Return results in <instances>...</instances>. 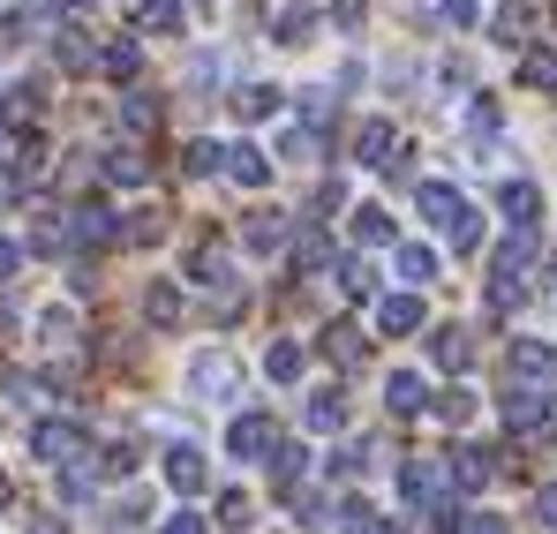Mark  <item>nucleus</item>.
Listing matches in <instances>:
<instances>
[{"label":"nucleus","mask_w":557,"mask_h":534,"mask_svg":"<svg viewBox=\"0 0 557 534\" xmlns=\"http://www.w3.org/2000/svg\"><path fill=\"white\" fill-rule=\"evenodd\" d=\"M414 203H422V219H430V226H445V234H453V249H474V241H482V226H474V211L460 203V188H453V181H414Z\"/></svg>","instance_id":"f257e3e1"},{"label":"nucleus","mask_w":557,"mask_h":534,"mask_svg":"<svg viewBox=\"0 0 557 534\" xmlns=\"http://www.w3.org/2000/svg\"><path fill=\"white\" fill-rule=\"evenodd\" d=\"M30 445H38L46 467H69V474H84V467H91V437H84L76 422H38V430H30Z\"/></svg>","instance_id":"f03ea898"},{"label":"nucleus","mask_w":557,"mask_h":534,"mask_svg":"<svg viewBox=\"0 0 557 534\" xmlns=\"http://www.w3.org/2000/svg\"><path fill=\"white\" fill-rule=\"evenodd\" d=\"M226 451H234V459H278V422L272 414H234Z\"/></svg>","instance_id":"7ed1b4c3"},{"label":"nucleus","mask_w":557,"mask_h":534,"mask_svg":"<svg viewBox=\"0 0 557 534\" xmlns=\"http://www.w3.org/2000/svg\"><path fill=\"white\" fill-rule=\"evenodd\" d=\"M188 392H196V399H234V392H242V369L226 355H196L188 361Z\"/></svg>","instance_id":"20e7f679"},{"label":"nucleus","mask_w":557,"mask_h":534,"mask_svg":"<svg viewBox=\"0 0 557 534\" xmlns=\"http://www.w3.org/2000/svg\"><path fill=\"white\" fill-rule=\"evenodd\" d=\"M166 489H174V497H203V489H211V467H203L196 445H166Z\"/></svg>","instance_id":"39448f33"},{"label":"nucleus","mask_w":557,"mask_h":534,"mask_svg":"<svg viewBox=\"0 0 557 534\" xmlns=\"http://www.w3.org/2000/svg\"><path fill=\"white\" fill-rule=\"evenodd\" d=\"M301 430H309V437H339V430H347V392H339V384L309 392V407H301Z\"/></svg>","instance_id":"423d86ee"},{"label":"nucleus","mask_w":557,"mask_h":534,"mask_svg":"<svg viewBox=\"0 0 557 534\" xmlns=\"http://www.w3.org/2000/svg\"><path fill=\"white\" fill-rule=\"evenodd\" d=\"M399 489H407V505H422V512H445V489H453V482H445V467H437V459H414V467L399 474Z\"/></svg>","instance_id":"0eeeda50"},{"label":"nucleus","mask_w":557,"mask_h":534,"mask_svg":"<svg viewBox=\"0 0 557 534\" xmlns=\"http://www.w3.org/2000/svg\"><path fill=\"white\" fill-rule=\"evenodd\" d=\"M535 249H543V234H535V226H512V234L497 241V257H490V278H520V271L535 264Z\"/></svg>","instance_id":"6e6552de"},{"label":"nucleus","mask_w":557,"mask_h":534,"mask_svg":"<svg viewBox=\"0 0 557 534\" xmlns=\"http://www.w3.org/2000/svg\"><path fill=\"white\" fill-rule=\"evenodd\" d=\"M242 249H257V257H272V249H286V211H272V203H257V211L242 219Z\"/></svg>","instance_id":"1a4fd4ad"},{"label":"nucleus","mask_w":557,"mask_h":534,"mask_svg":"<svg viewBox=\"0 0 557 534\" xmlns=\"http://www.w3.org/2000/svg\"><path fill=\"white\" fill-rule=\"evenodd\" d=\"M188 278H196V286H226V278H234L226 241H196V249H188Z\"/></svg>","instance_id":"9d476101"},{"label":"nucleus","mask_w":557,"mask_h":534,"mask_svg":"<svg viewBox=\"0 0 557 534\" xmlns=\"http://www.w3.org/2000/svg\"><path fill=\"white\" fill-rule=\"evenodd\" d=\"M384 407H392V414H422V407H430V384H422L414 369H392V376H384Z\"/></svg>","instance_id":"9b49d317"},{"label":"nucleus","mask_w":557,"mask_h":534,"mask_svg":"<svg viewBox=\"0 0 557 534\" xmlns=\"http://www.w3.org/2000/svg\"><path fill=\"white\" fill-rule=\"evenodd\" d=\"M490 474H497V451H474V445H460V451H453V467H445L453 489H482Z\"/></svg>","instance_id":"f8f14e48"},{"label":"nucleus","mask_w":557,"mask_h":534,"mask_svg":"<svg viewBox=\"0 0 557 534\" xmlns=\"http://www.w3.org/2000/svg\"><path fill=\"white\" fill-rule=\"evenodd\" d=\"M430 361H437V369H453V376H460L467 361H474V339H467L460 324H437V332H430Z\"/></svg>","instance_id":"ddd939ff"},{"label":"nucleus","mask_w":557,"mask_h":534,"mask_svg":"<svg viewBox=\"0 0 557 534\" xmlns=\"http://www.w3.org/2000/svg\"><path fill=\"white\" fill-rule=\"evenodd\" d=\"M512 376H528V384H557V347L520 339V347H512Z\"/></svg>","instance_id":"4468645a"},{"label":"nucleus","mask_w":557,"mask_h":534,"mask_svg":"<svg viewBox=\"0 0 557 534\" xmlns=\"http://www.w3.org/2000/svg\"><path fill=\"white\" fill-rule=\"evenodd\" d=\"M219 166L242 181V188H264V181H272V159H264L257 144H234V151H219Z\"/></svg>","instance_id":"2eb2a0df"},{"label":"nucleus","mask_w":557,"mask_h":534,"mask_svg":"<svg viewBox=\"0 0 557 534\" xmlns=\"http://www.w3.org/2000/svg\"><path fill=\"white\" fill-rule=\"evenodd\" d=\"M392 151H399L392 121H362V128H355V159H362V166H392Z\"/></svg>","instance_id":"dca6fc26"},{"label":"nucleus","mask_w":557,"mask_h":534,"mask_svg":"<svg viewBox=\"0 0 557 534\" xmlns=\"http://www.w3.org/2000/svg\"><path fill=\"white\" fill-rule=\"evenodd\" d=\"M414 324H422V294H384V301H376V332L399 339V332H414Z\"/></svg>","instance_id":"f3484780"},{"label":"nucleus","mask_w":557,"mask_h":534,"mask_svg":"<svg viewBox=\"0 0 557 534\" xmlns=\"http://www.w3.org/2000/svg\"><path fill=\"white\" fill-rule=\"evenodd\" d=\"M392 264H399L407 286H430V278H437V249H430V241H399V249H392Z\"/></svg>","instance_id":"a211bd4d"},{"label":"nucleus","mask_w":557,"mask_h":534,"mask_svg":"<svg viewBox=\"0 0 557 534\" xmlns=\"http://www.w3.org/2000/svg\"><path fill=\"white\" fill-rule=\"evenodd\" d=\"M317 23H324L317 8H278V15H272V38H278V46H309V38H317Z\"/></svg>","instance_id":"6ab92c4d"},{"label":"nucleus","mask_w":557,"mask_h":534,"mask_svg":"<svg viewBox=\"0 0 557 534\" xmlns=\"http://www.w3.org/2000/svg\"><path fill=\"white\" fill-rule=\"evenodd\" d=\"M497 203H505V219H512V226H535V211H543L535 181H505V188H497Z\"/></svg>","instance_id":"aec40b11"},{"label":"nucleus","mask_w":557,"mask_h":534,"mask_svg":"<svg viewBox=\"0 0 557 534\" xmlns=\"http://www.w3.org/2000/svg\"><path fill=\"white\" fill-rule=\"evenodd\" d=\"M550 422V399H535V392H505V430H543Z\"/></svg>","instance_id":"412c9836"},{"label":"nucleus","mask_w":557,"mask_h":534,"mask_svg":"<svg viewBox=\"0 0 557 534\" xmlns=\"http://www.w3.org/2000/svg\"><path fill=\"white\" fill-rule=\"evenodd\" d=\"M278 98H286V90H272V84H242L234 98H226V105H234L242 121H272V113H278Z\"/></svg>","instance_id":"4be33fe9"},{"label":"nucleus","mask_w":557,"mask_h":534,"mask_svg":"<svg viewBox=\"0 0 557 534\" xmlns=\"http://www.w3.org/2000/svg\"><path fill=\"white\" fill-rule=\"evenodd\" d=\"M53 61H61V69H91L98 53H91V38H84L76 23H61V30H53Z\"/></svg>","instance_id":"5701e85b"},{"label":"nucleus","mask_w":557,"mask_h":534,"mask_svg":"<svg viewBox=\"0 0 557 534\" xmlns=\"http://www.w3.org/2000/svg\"><path fill=\"white\" fill-rule=\"evenodd\" d=\"M136 8H144V23H151V30L182 38V23H188V0H136Z\"/></svg>","instance_id":"b1692460"},{"label":"nucleus","mask_w":557,"mask_h":534,"mask_svg":"<svg viewBox=\"0 0 557 534\" xmlns=\"http://www.w3.org/2000/svg\"><path fill=\"white\" fill-rule=\"evenodd\" d=\"M144 316H151V324H182V286H166V278H159V286L144 294Z\"/></svg>","instance_id":"393cba45"},{"label":"nucleus","mask_w":557,"mask_h":534,"mask_svg":"<svg viewBox=\"0 0 557 534\" xmlns=\"http://www.w3.org/2000/svg\"><path fill=\"white\" fill-rule=\"evenodd\" d=\"M430 414H437V422H453V430H460L467 414H474V392H460V384H453V392H430Z\"/></svg>","instance_id":"a878e982"},{"label":"nucleus","mask_w":557,"mask_h":534,"mask_svg":"<svg viewBox=\"0 0 557 534\" xmlns=\"http://www.w3.org/2000/svg\"><path fill=\"white\" fill-rule=\"evenodd\" d=\"M520 84H535V90H557V53H550V46H535V53L520 61Z\"/></svg>","instance_id":"bb28decb"},{"label":"nucleus","mask_w":557,"mask_h":534,"mask_svg":"<svg viewBox=\"0 0 557 534\" xmlns=\"http://www.w3.org/2000/svg\"><path fill=\"white\" fill-rule=\"evenodd\" d=\"M339 286H347L355 301H370V294H376V264H370V257H347V264H339Z\"/></svg>","instance_id":"cd10ccee"},{"label":"nucleus","mask_w":557,"mask_h":534,"mask_svg":"<svg viewBox=\"0 0 557 534\" xmlns=\"http://www.w3.org/2000/svg\"><path fill=\"white\" fill-rule=\"evenodd\" d=\"M264 376H272V384H294V376H301V347H294V339H278L272 355H264Z\"/></svg>","instance_id":"c85d7f7f"},{"label":"nucleus","mask_w":557,"mask_h":534,"mask_svg":"<svg viewBox=\"0 0 557 534\" xmlns=\"http://www.w3.org/2000/svg\"><path fill=\"white\" fill-rule=\"evenodd\" d=\"M355 241H392V211H376V203H362V211H355Z\"/></svg>","instance_id":"c756f323"},{"label":"nucleus","mask_w":557,"mask_h":534,"mask_svg":"<svg viewBox=\"0 0 557 534\" xmlns=\"http://www.w3.org/2000/svg\"><path fill=\"white\" fill-rule=\"evenodd\" d=\"M324 355L339 361V369H355V361H362V339H355L347 324H332V332H324Z\"/></svg>","instance_id":"7c9ffc66"},{"label":"nucleus","mask_w":557,"mask_h":534,"mask_svg":"<svg viewBox=\"0 0 557 534\" xmlns=\"http://www.w3.org/2000/svg\"><path fill=\"white\" fill-rule=\"evenodd\" d=\"M182 174H219V144H182Z\"/></svg>","instance_id":"2f4dec72"},{"label":"nucleus","mask_w":557,"mask_h":534,"mask_svg":"<svg viewBox=\"0 0 557 534\" xmlns=\"http://www.w3.org/2000/svg\"><path fill=\"white\" fill-rule=\"evenodd\" d=\"M98 69H106V76H136V46H128V38H113V46L98 53Z\"/></svg>","instance_id":"473e14b6"},{"label":"nucleus","mask_w":557,"mask_h":534,"mask_svg":"<svg viewBox=\"0 0 557 534\" xmlns=\"http://www.w3.org/2000/svg\"><path fill=\"white\" fill-rule=\"evenodd\" d=\"M520 301H528V286H520V278H490V309H497V316H512Z\"/></svg>","instance_id":"72a5a7b5"},{"label":"nucleus","mask_w":557,"mask_h":534,"mask_svg":"<svg viewBox=\"0 0 557 534\" xmlns=\"http://www.w3.org/2000/svg\"><path fill=\"white\" fill-rule=\"evenodd\" d=\"M301 121H309V136H317V128L332 121V90H324V84H317V90H301Z\"/></svg>","instance_id":"f704fd0d"},{"label":"nucleus","mask_w":557,"mask_h":534,"mask_svg":"<svg viewBox=\"0 0 557 534\" xmlns=\"http://www.w3.org/2000/svg\"><path fill=\"white\" fill-rule=\"evenodd\" d=\"M294 264H301V271H324V264H332L324 234H301V241H294Z\"/></svg>","instance_id":"c9c22d12"},{"label":"nucleus","mask_w":557,"mask_h":534,"mask_svg":"<svg viewBox=\"0 0 557 534\" xmlns=\"http://www.w3.org/2000/svg\"><path fill=\"white\" fill-rule=\"evenodd\" d=\"M106 181L136 188V181H144V159H136V151H113V159H106Z\"/></svg>","instance_id":"e433bc0d"},{"label":"nucleus","mask_w":557,"mask_h":534,"mask_svg":"<svg viewBox=\"0 0 557 534\" xmlns=\"http://www.w3.org/2000/svg\"><path fill=\"white\" fill-rule=\"evenodd\" d=\"M38 332H46L53 347H61V339H76V309H46V316H38Z\"/></svg>","instance_id":"4c0bfd02"},{"label":"nucleus","mask_w":557,"mask_h":534,"mask_svg":"<svg viewBox=\"0 0 557 534\" xmlns=\"http://www.w3.org/2000/svg\"><path fill=\"white\" fill-rule=\"evenodd\" d=\"M38 98H46L38 84H15V90H8V105H15V121H38Z\"/></svg>","instance_id":"58836bf2"},{"label":"nucleus","mask_w":557,"mask_h":534,"mask_svg":"<svg viewBox=\"0 0 557 534\" xmlns=\"http://www.w3.org/2000/svg\"><path fill=\"white\" fill-rule=\"evenodd\" d=\"M121 113H128V128H151V121H159V105H151L144 90H128V105H121Z\"/></svg>","instance_id":"ea45409f"},{"label":"nucleus","mask_w":557,"mask_h":534,"mask_svg":"<svg viewBox=\"0 0 557 534\" xmlns=\"http://www.w3.org/2000/svg\"><path fill=\"white\" fill-rule=\"evenodd\" d=\"M219 520L242 534V527H249V497H242V489H234V497H219Z\"/></svg>","instance_id":"a19ab883"},{"label":"nucleus","mask_w":557,"mask_h":534,"mask_svg":"<svg viewBox=\"0 0 557 534\" xmlns=\"http://www.w3.org/2000/svg\"><path fill=\"white\" fill-rule=\"evenodd\" d=\"M467 128H474V136H490V128H497V105H490V98H474V105H467Z\"/></svg>","instance_id":"79ce46f5"},{"label":"nucleus","mask_w":557,"mask_h":534,"mask_svg":"<svg viewBox=\"0 0 557 534\" xmlns=\"http://www.w3.org/2000/svg\"><path fill=\"white\" fill-rule=\"evenodd\" d=\"M535 520L557 534V482H543V489H535Z\"/></svg>","instance_id":"37998d69"},{"label":"nucleus","mask_w":557,"mask_h":534,"mask_svg":"<svg viewBox=\"0 0 557 534\" xmlns=\"http://www.w3.org/2000/svg\"><path fill=\"white\" fill-rule=\"evenodd\" d=\"M188 84H196V90L219 84V53H196V61H188Z\"/></svg>","instance_id":"c03bdc74"},{"label":"nucleus","mask_w":557,"mask_h":534,"mask_svg":"<svg viewBox=\"0 0 557 534\" xmlns=\"http://www.w3.org/2000/svg\"><path fill=\"white\" fill-rule=\"evenodd\" d=\"M286 159H294V166H301V159H317V136H309V128H294V136H286Z\"/></svg>","instance_id":"a18cd8bd"},{"label":"nucleus","mask_w":557,"mask_h":534,"mask_svg":"<svg viewBox=\"0 0 557 534\" xmlns=\"http://www.w3.org/2000/svg\"><path fill=\"white\" fill-rule=\"evenodd\" d=\"M445 15L453 23H482V0H445Z\"/></svg>","instance_id":"49530a36"},{"label":"nucleus","mask_w":557,"mask_h":534,"mask_svg":"<svg viewBox=\"0 0 557 534\" xmlns=\"http://www.w3.org/2000/svg\"><path fill=\"white\" fill-rule=\"evenodd\" d=\"M460 534H505V520H490V512H467V527Z\"/></svg>","instance_id":"de8ad7c7"},{"label":"nucleus","mask_w":557,"mask_h":534,"mask_svg":"<svg viewBox=\"0 0 557 534\" xmlns=\"http://www.w3.org/2000/svg\"><path fill=\"white\" fill-rule=\"evenodd\" d=\"M332 23H339V30H355V23H362V0H339V8H332Z\"/></svg>","instance_id":"09e8293b"},{"label":"nucleus","mask_w":557,"mask_h":534,"mask_svg":"<svg viewBox=\"0 0 557 534\" xmlns=\"http://www.w3.org/2000/svg\"><path fill=\"white\" fill-rule=\"evenodd\" d=\"M166 534H211V527H203L196 512H174V520H166Z\"/></svg>","instance_id":"8fccbe9b"},{"label":"nucleus","mask_w":557,"mask_h":534,"mask_svg":"<svg viewBox=\"0 0 557 534\" xmlns=\"http://www.w3.org/2000/svg\"><path fill=\"white\" fill-rule=\"evenodd\" d=\"M15 264H23V249H15V241L0 234V278H15Z\"/></svg>","instance_id":"3c124183"},{"label":"nucleus","mask_w":557,"mask_h":534,"mask_svg":"<svg viewBox=\"0 0 557 534\" xmlns=\"http://www.w3.org/2000/svg\"><path fill=\"white\" fill-rule=\"evenodd\" d=\"M61 8H76V0H30V15H38V23H53Z\"/></svg>","instance_id":"603ef678"},{"label":"nucleus","mask_w":557,"mask_h":534,"mask_svg":"<svg viewBox=\"0 0 557 534\" xmlns=\"http://www.w3.org/2000/svg\"><path fill=\"white\" fill-rule=\"evenodd\" d=\"M8 159H15V136H8V121H0V166H8Z\"/></svg>","instance_id":"864d4df0"}]
</instances>
